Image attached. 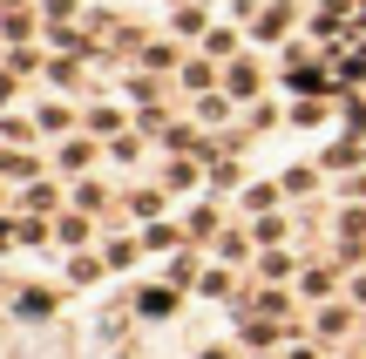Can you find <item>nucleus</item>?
Listing matches in <instances>:
<instances>
[{"mask_svg": "<svg viewBox=\"0 0 366 359\" xmlns=\"http://www.w3.org/2000/svg\"><path fill=\"white\" fill-rule=\"evenodd\" d=\"M258 89H264L258 61H251V54H231V68H224V95H231V102L244 108V102H258Z\"/></svg>", "mask_w": 366, "mask_h": 359, "instance_id": "obj_1", "label": "nucleus"}, {"mask_svg": "<svg viewBox=\"0 0 366 359\" xmlns=\"http://www.w3.org/2000/svg\"><path fill=\"white\" fill-rule=\"evenodd\" d=\"M177 89H183V95H210V89H224V75H217L210 54H190V61L177 68Z\"/></svg>", "mask_w": 366, "mask_h": 359, "instance_id": "obj_2", "label": "nucleus"}, {"mask_svg": "<svg viewBox=\"0 0 366 359\" xmlns=\"http://www.w3.org/2000/svg\"><path fill=\"white\" fill-rule=\"evenodd\" d=\"M292 21H299V7H292V0H272V7H258V21H251V41H278V34H292Z\"/></svg>", "mask_w": 366, "mask_h": 359, "instance_id": "obj_3", "label": "nucleus"}, {"mask_svg": "<svg viewBox=\"0 0 366 359\" xmlns=\"http://www.w3.org/2000/svg\"><path fill=\"white\" fill-rule=\"evenodd\" d=\"M197 116H204V129H224V122L237 116V102L224 89H210V95H197Z\"/></svg>", "mask_w": 366, "mask_h": 359, "instance_id": "obj_4", "label": "nucleus"}, {"mask_svg": "<svg viewBox=\"0 0 366 359\" xmlns=\"http://www.w3.org/2000/svg\"><path fill=\"white\" fill-rule=\"evenodd\" d=\"M136 312H143V319H170L177 292H170V285H149V292H136Z\"/></svg>", "mask_w": 366, "mask_h": 359, "instance_id": "obj_5", "label": "nucleus"}, {"mask_svg": "<svg viewBox=\"0 0 366 359\" xmlns=\"http://www.w3.org/2000/svg\"><path fill=\"white\" fill-rule=\"evenodd\" d=\"M122 122H129V116H122V108H89V136H109V143H116V136H129V129H122Z\"/></svg>", "mask_w": 366, "mask_h": 359, "instance_id": "obj_6", "label": "nucleus"}, {"mask_svg": "<svg viewBox=\"0 0 366 359\" xmlns=\"http://www.w3.org/2000/svg\"><path fill=\"white\" fill-rule=\"evenodd\" d=\"M143 68H149V75H177V48H170V41H149V48H143Z\"/></svg>", "mask_w": 366, "mask_h": 359, "instance_id": "obj_7", "label": "nucleus"}, {"mask_svg": "<svg viewBox=\"0 0 366 359\" xmlns=\"http://www.w3.org/2000/svg\"><path fill=\"white\" fill-rule=\"evenodd\" d=\"M54 238H61V244H89V217H81V211H61V217H54Z\"/></svg>", "mask_w": 366, "mask_h": 359, "instance_id": "obj_8", "label": "nucleus"}, {"mask_svg": "<svg viewBox=\"0 0 366 359\" xmlns=\"http://www.w3.org/2000/svg\"><path fill=\"white\" fill-rule=\"evenodd\" d=\"M346 325H353V312H346V305H326V312H319V339H332V346H340Z\"/></svg>", "mask_w": 366, "mask_h": 359, "instance_id": "obj_9", "label": "nucleus"}, {"mask_svg": "<svg viewBox=\"0 0 366 359\" xmlns=\"http://www.w3.org/2000/svg\"><path fill=\"white\" fill-rule=\"evenodd\" d=\"M34 122H41V136H61V129H68L75 116H68L61 102H41V108H34Z\"/></svg>", "mask_w": 366, "mask_h": 359, "instance_id": "obj_10", "label": "nucleus"}, {"mask_svg": "<svg viewBox=\"0 0 366 359\" xmlns=\"http://www.w3.org/2000/svg\"><path fill=\"white\" fill-rule=\"evenodd\" d=\"M170 34H210L204 7H177V14H170Z\"/></svg>", "mask_w": 366, "mask_h": 359, "instance_id": "obj_11", "label": "nucleus"}, {"mask_svg": "<svg viewBox=\"0 0 366 359\" xmlns=\"http://www.w3.org/2000/svg\"><path fill=\"white\" fill-rule=\"evenodd\" d=\"M136 251H143L136 238H109V244H102V258H109V265H122V271L136 265Z\"/></svg>", "mask_w": 366, "mask_h": 359, "instance_id": "obj_12", "label": "nucleus"}, {"mask_svg": "<svg viewBox=\"0 0 366 359\" xmlns=\"http://www.w3.org/2000/svg\"><path fill=\"white\" fill-rule=\"evenodd\" d=\"M278 183H285V197H305V190L319 183V170H305V163H299V170H278Z\"/></svg>", "mask_w": 366, "mask_h": 359, "instance_id": "obj_13", "label": "nucleus"}, {"mask_svg": "<svg viewBox=\"0 0 366 359\" xmlns=\"http://www.w3.org/2000/svg\"><path fill=\"white\" fill-rule=\"evenodd\" d=\"M231 48H237V34H231V27H210V34H204V54H210V61H224Z\"/></svg>", "mask_w": 366, "mask_h": 359, "instance_id": "obj_14", "label": "nucleus"}, {"mask_svg": "<svg viewBox=\"0 0 366 359\" xmlns=\"http://www.w3.org/2000/svg\"><path fill=\"white\" fill-rule=\"evenodd\" d=\"M332 285H340V278L319 265V271H305V285H299V292H305V298H332Z\"/></svg>", "mask_w": 366, "mask_h": 359, "instance_id": "obj_15", "label": "nucleus"}, {"mask_svg": "<svg viewBox=\"0 0 366 359\" xmlns=\"http://www.w3.org/2000/svg\"><path fill=\"white\" fill-rule=\"evenodd\" d=\"M143 244H149V251H170V244H177V224H163V217H157V224L143 231Z\"/></svg>", "mask_w": 366, "mask_h": 359, "instance_id": "obj_16", "label": "nucleus"}, {"mask_svg": "<svg viewBox=\"0 0 366 359\" xmlns=\"http://www.w3.org/2000/svg\"><path fill=\"white\" fill-rule=\"evenodd\" d=\"M163 183H170V190H197V163H170V170H163Z\"/></svg>", "mask_w": 366, "mask_h": 359, "instance_id": "obj_17", "label": "nucleus"}, {"mask_svg": "<svg viewBox=\"0 0 366 359\" xmlns=\"http://www.w3.org/2000/svg\"><path fill=\"white\" fill-rule=\"evenodd\" d=\"M251 238H258V244H278V238H285V217H258V224H251Z\"/></svg>", "mask_w": 366, "mask_h": 359, "instance_id": "obj_18", "label": "nucleus"}, {"mask_svg": "<svg viewBox=\"0 0 366 359\" xmlns=\"http://www.w3.org/2000/svg\"><path fill=\"white\" fill-rule=\"evenodd\" d=\"M89 156H95L89 143H61V170H89Z\"/></svg>", "mask_w": 366, "mask_h": 359, "instance_id": "obj_19", "label": "nucleus"}, {"mask_svg": "<svg viewBox=\"0 0 366 359\" xmlns=\"http://www.w3.org/2000/svg\"><path fill=\"white\" fill-rule=\"evenodd\" d=\"M34 129H41V122H21V116L0 122V136H14V143H34Z\"/></svg>", "mask_w": 366, "mask_h": 359, "instance_id": "obj_20", "label": "nucleus"}, {"mask_svg": "<svg viewBox=\"0 0 366 359\" xmlns=\"http://www.w3.org/2000/svg\"><path fill=\"white\" fill-rule=\"evenodd\" d=\"M41 14H48V21H75L81 0H41Z\"/></svg>", "mask_w": 366, "mask_h": 359, "instance_id": "obj_21", "label": "nucleus"}, {"mask_svg": "<svg viewBox=\"0 0 366 359\" xmlns=\"http://www.w3.org/2000/svg\"><path fill=\"white\" fill-rule=\"evenodd\" d=\"M197 292H204V298H224V292H231V271H204V285H197Z\"/></svg>", "mask_w": 366, "mask_h": 359, "instance_id": "obj_22", "label": "nucleus"}, {"mask_svg": "<svg viewBox=\"0 0 366 359\" xmlns=\"http://www.w3.org/2000/svg\"><path fill=\"white\" fill-rule=\"evenodd\" d=\"M292 122H299V129H319V122H326V108H319V102H299V108H292Z\"/></svg>", "mask_w": 366, "mask_h": 359, "instance_id": "obj_23", "label": "nucleus"}, {"mask_svg": "<svg viewBox=\"0 0 366 359\" xmlns=\"http://www.w3.org/2000/svg\"><path fill=\"white\" fill-rule=\"evenodd\" d=\"M190 231H197V238H210V231H217V211H210V203H204V211H190Z\"/></svg>", "mask_w": 366, "mask_h": 359, "instance_id": "obj_24", "label": "nucleus"}, {"mask_svg": "<svg viewBox=\"0 0 366 359\" xmlns=\"http://www.w3.org/2000/svg\"><path fill=\"white\" fill-rule=\"evenodd\" d=\"M278 190H285V183H251V190H244V203H258V211H264V203H272Z\"/></svg>", "mask_w": 366, "mask_h": 359, "instance_id": "obj_25", "label": "nucleus"}, {"mask_svg": "<svg viewBox=\"0 0 366 359\" xmlns=\"http://www.w3.org/2000/svg\"><path fill=\"white\" fill-rule=\"evenodd\" d=\"M0 102H14V68H7V75H0Z\"/></svg>", "mask_w": 366, "mask_h": 359, "instance_id": "obj_26", "label": "nucleus"}, {"mask_svg": "<svg viewBox=\"0 0 366 359\" xmlns=\"http://www.w3.org/2000/svg\"><path fill=\"white\" fill-rule=\"evenodd\" d=\"M353 298H360V305H366V271H360V278H353Z\"/></svg>", "mask_w": 366, "mask_h": 359, "instance_id": "obj_27", "label": "nucleus"}, {"mask_svg": "<svg viewBox=\"0 0 366 359\" xmlns=\"http://www.w3.org/2000/svg\"><path fill=\"white\" fill-rule=\"evenodd\" d=\"M116 359H122V353H116Z\"/></svg>", "mask_w": 366, "mask_h": 359, "instance_id": "obj_28", "label": "nucleus"}]
</instances>
